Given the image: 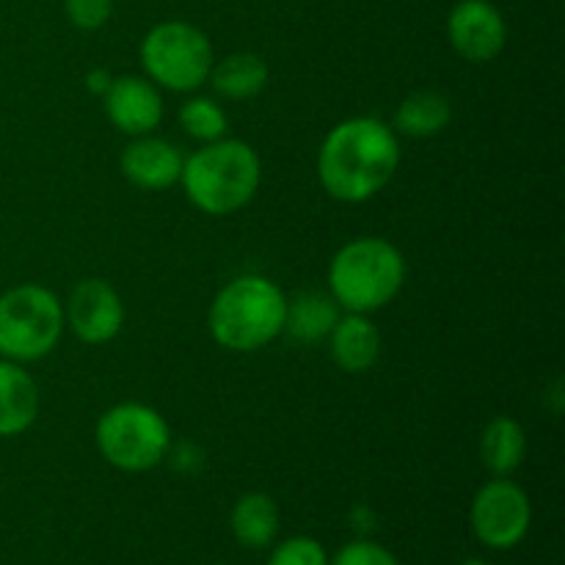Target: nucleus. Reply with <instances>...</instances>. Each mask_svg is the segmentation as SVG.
<instances>
[{"instance_id":"obj_22","label":"nucleus","mask_w":565,"mask_h":565,"mask_svg":"<svg viewBox=\"0 0 565 565\" xmlns=\"http://www.w3.org/2000/svg\"><path fill=\"white\" fill-rule=\"evenodd\" d=\"M329 565H401L395 555L379 541L356 539L351 544L340 546L334 557H329Z\"/></svg>"},{"instance_id":"obj_16","label":"nucleus","mask_w":565,"mask_h":565,"mask_svg":"<svg viewBox=\"0 0 565 565\" xmlns=\"http://www.w3.org/2000/svg\"><path fill=\"white\" fill-rule=\"evenodd\" d=\"M279 505L265 491H248V494H243L230 513L232 535L246 550H265V546L274 544L276 535H279Z\"/></svg>"},{"instance_id":"obj_12","label":"nucleus","mask_w":565,"mask_h":565,"mask_svg":"<svg viewBox=\"0 0 565 565\" xmlns=\"http://www.w3.org/2000/svg\"><path fill=\"white\" fill-rule=\"evenodd\" d=\"M182 163L185 158L180 149L152 132L132 138L121 152V174L149 193L169 191L171 185H177L182 177Z\"/></svg>"},{"instance_id":"obj_4","label":"nucleus","mask_w":565,"mask_h":565,"mask_svg":"<svg viewBox=\"0 0 565 565\" xmlns=\"http://www.w3.org/2000/svg\"><path fill=\"white\" fill-rule=\"evenodd\" d=\"M406 281V259L384 237H356L329 265V292L342 312L373 315L397 298Z\"/></svg>"},{"instance_id":"obj_17","label":"nucleus","mask_w":565,"mask_h":565,"mask_svg":"<svg viewBox=\"0 0 565 565\" xmlns=\"http://www.w3.org/2000/svg\"><path fill=\"white\" fill-rule=\"evenodd\" d=\"M527 456V434L522 423L508 414L491 419L480 436V461L491 478H511Z\"/></svg>"},{"instance_id":"obj_23","label":"nucleus","mask_w":565,"mask_h":565,"mask_svg":"<svg viewBox=\"0 0 565 565\" xmlns=\"http://www.w3.org/2000/svg\"><path fill=\"white\" fill-rule=\"evenodd\" d=\"M64 11L81 31H99L114 14V0H64Z\"/></svg>"},{"instance_id":"obj_11","label":"nucleus","mask_w":565,"mask_h":565,"mask_svg":"<svg viewBox=\"0 0 565 565\" xmlns=\"http://www.w3.org/2000/svg\"><path fill=\"white\" fill-rule=\"evenodd\" d=\"M103 99L110 125L130 138L149 136L163 121V97H160V88L149 77H114Z\"/></svg>"},{"instance_id":"obj_6","label":"nucleus","mask_w":565,"mask_h":565,"mask_svg":"<svg viewBox=\"0 0 565 565\" xmlns=\"http://www.w3.org/2000/svg\"><path fill=\"white\" fill-rule=\"evenodd\" d=\"M138 55L149 81L177 94L202 88L215 64L207 33L185 20L158 22L143 36Z\"/></svg>"},{"instance_id":"obj_15","label":"nucleus","mask_w":565,"mask_h":565,"mask_svg":"<svg viewBox=\"0 0 565 565\" xmlns=\"http://www.w3.org/2000/svg\"><path fill=\"white\" fill-rule=\"evenodd\" d=\"M340 318L342 309L331 298V292L303 290L296 298H287L285 334L298 345H320L323 340H329L331 329Z\"/></svg>"},{"instance_id":"obj_24","label":"nucleus","mask_w":565,"mask_h":565,"mask_svg":"<svg viewBox=\"0 0 565 565\" xmlns=\"http://www.w3.org/2000/svg\"><path fill=\"white\" fill-rule=\"evenodd\" d=\"M110 81H114V77H110L108 72H103V70H94L92 75L86 77V83H88V92H92V94H99V97H103V94L108 92Z\"/></svg>"},{"instance_id":"obj_2","label":"nucleus","mask_w":565,"mask_h":565,"mask_svg":"<svg viewBox=\"0 0 565 565\" xmlns=\"http://www.w3.org/2000/svg\"><path fill=\"white\" fill-rule=\"evenodd\" d=\"M180 182L193 207L221 218L243 210L257 196L263 163L252 143L241 138H218L185 158Z\"/></svg>"},{"instance_id":"obj_9","label":"nucleus","mask_w":565,"mask_h":565,"mask_svg":"<svg viewBox=\"0 0 565 565\" xmlns=\"http://www.w3.org/2000/svg\"><path fill=\"white\" fill-rule=\"evenodd\" d=\"M66 329L86 345H105L116 340L125 326V303L114 285L105 279H83L72 287L64 307Z\"/></svg>"},{"instance_id":"obj_18","label":"nucleus","mask_w":565,"mask_h":565,"mask_svg":"<svg viewBox=\"0 0 565 565\" xmlns=\"http://www.w3.org/2000/svg\"><path fill=\"white\" fill-rule=\"evenodd\" d=\"M270 81V70L257 53H232L226 58L215 61L210 70V81L215 92L224 99H254L265 92Z\"/></svg>"},{"instance_id":"obj_21","label":"nucleus","mask_w":565,"mask_h":565,"mask_svg":"<svg viewBox=\"0 0 565 565\" xmlns=\"http://www.w3.org/2000/svg\"><path fill=\"white\" fill-rule=\"evenodd\" d=\"M268 565H329V552L312 535H292L270 552Z\"/></svg>"},{"instance_id":"obj_8","label":"nucleus","mask_w":565,"mask_h":565,"mask_svg":"<svg viewBox=\"0 0 565 565\" xmlns=\"http://www.w3.org/2000/svg\"><path fill=\"white\" fill-rule=\"evenodd\" d=\"M472 533L486 550L508 552L522 544L533 524L527 491L511 478H491L469 508Z\"/></svg>"},{"instance_id":"obj_3","label":"nucleus","mask_w":565,"mask_h":565,"mask_svg":"<svg viewBox=\"0 0 565 565\" xmlns=\"http://www.w3.org/2000/svg\"><path fill=\"white\" fill-rule=\"evenodd\" d=\"M287 296L276 281L243 274L224 285L210 307V334L221 348L254 353L285 334Z\"/></svg>"},{"instance_id":"obj_13","label":"nucleus","mask_w":565,"mask_h":565,"mask_svg":"<svg viewBox=\"0 0 565 565\" xmlns=\"http://www.w3.org/2000/svg\"><path fill=\"white\" fill-rule=\"evenodd\" d=\"M329 351L342 373H367L381 359V331L370 315L342 312L329 334Z\"/></svg>"},{"instance_id":"obj_19","label":"nucleus","mask_w":565,"mask_h":565,"mask_svg":"<svg viewBox=\"0 0 565 565\" xmlns=\"http://www.w3.org/2000/svg\"><path fill=\"white\" fill-rule=\"evenodd\" d=\"M452 121V105L441 92H414L395 108L392 130L408 138H434Z\"/></svg>"},{"instance_id":"obj_20","label":"nucleus","mask_w":565,"mask_h":565,"mask_svg":"<svg viewBox=\"0 0 565 565\" xmlns=\"http://www.w3.org/2000/svg\"><path fill=\"white\" fill-rule=\"evenodd\" d=\"M180 125H182V130H185L191 138H196V141L213 143V141H218V138L226 136L230 119H226L224 108H221L215 99L191 97L188 103H182Z\"/></svg>"},{"instance_id":"obj_14","label":"nucleus","mask_w":565,"mask_h":565,"mask_svg":"<svg viewBox=\"0 0 565 565\" xmlns=\"http://www.w3.org/2000/svg\"><path fill=\"white\" fill-rule=\"evenodd\" d=\"M39 417V386L22 364L0 356V439L33 428Z\"/></svg>"},{"instance_id":"obj_25","label":"nucleus","mask_w":565,"mask_h":565,"mask_svg":"<svg viewBox=\"0 0 565 565\" xmlns=\"http://www.w3.org/2000/svg\"><path fill=\"white\" fill-rule=\"evenodd\" d=\"M458 565H491V563L483 561V557H467V561L458 563Z\"/></svg>"},{"instance_id":"obj_10","label":"nucleus","mask_w":565,"mask_h":565,"mask_svg":"<svg viewBox=\"0 0 565 565\" xmlns=\"http://www.w3.org/2000/svg\"><path fill=\"white\" fill-rule=\"evenodd\" d=\"M450 47L469 64H489L505 50L508 25L491 0H458L447 14Z\"/></svg>"},{"instance_id":"obj_1","label":"nucleus","mask_w":565,"mask_h":565,"mask_svg":"<svg viewBox=\"0 0 565 565\" xmlns=\"http://www.w3.org/2000/svg\"><path fill=\"white\" fill-rule=\"evenodd\" d=\"M397 166V132L375 116H353L334 125L318 152L320 185L345 204H362L384 191Z\"/></svg>"},{"instance_id":"obj_5","label":"nucleus","mask_w":565,"mask_h":565,"mask_svg":"<svg viewBox=\"0 0 565 565\" xmlns=\"http://www.w3.org/2000/svg\"><path fill=\"white\" fill-rule=\"evenodd\" d=\"M64 303L42 285H17L0 296V356L17 364L39 362L64 337Z\"/></svg>"},{"instance_id":"obj_7","label":"nucleus","mask_w":565,"mask_h":565,"mask_svg":"<svg viewBox=\"0 0 565 565\" xmlns=\"http://www.w3.org/2000/svg\"><path fill=\"white\" fill-rule=\"evenodd\" d=\"M94 441L105 461L121 472H149L171 450V430L163 414L147 403H119L99 417Z\"/></svg>"}]
</instances>
